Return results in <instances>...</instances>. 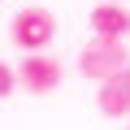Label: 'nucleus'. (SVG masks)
<instances>
[{
	"label": "nucleus",
	"mask_w": 130,
	"mask_h": 130,
	"mask_svg": "<svg viewBox=\"0 0 130 130\" xmlns=\"http://www.w3.org/2000/svg\"><path fill=\"white\" fill-rule=\"evenodd\" d=\"M78 70L87 74V78H108V74H117V70H130V52H126V43L121 39H91L83 52H78Z\"/></svg>",
	"instance_id": "f257e3e1"
},
{
	"label": "nucleus",
	"mask_w": 130,
	"mask_h": 130,
	"mask_svg": "<svg viewBox=\"0 0 130 130\" xmlns=\"http://www.w3.org/2000/svg\"><path fill=\"white\" fill-rule=\"evenodd\" d=\"M9 35H13V43H18L22 52H43V48L56 39V18H52L48 9H18Z\"/></svg>",
	"instance_id": "f03ea898"
},
{
	"label": "nucleus",
	"mask_w": 130,
	"mask_h": 130,
	"mask_svg": "<svg viewBox=\"0 0 130 130\" xmlns=\"http://www.w3.org/2000/svg\"><path fill=\"white\" fill-rule=\"evenodd\" d=\"M13 87H18V74L9 70V65H5V61H0V100H5V95H9Z\"/></svg>",
	"instance_id": "423d86ee"
},
{
	"label": "nucleus",
	"mask_w": 130,
	"mask_h": 130,
	"mask_svg": "<svg viewBox=\"0 0 130 130\" xmlns=\"http://www.w3.org/2000/svg\"><path fill=\"white\" fill-rule=\"evenodd\" d=\"M91 30L100 39H121V35H130V13L117 5V0H104V5L91 9Z\"/></svg>",
	"instance_id": "39448f33"
},
{
	"label": "nucleus",
	"mask_w": 130,
	"mask_h": 130,
	"mask_svg": "<svg viewBox=\"0 0 130 130\" xmlns=\"http://www.w3.org/2000/svg\"><path fill=\"white\" fill-rule=\"evenodd\" d=\"M13 74H18V83H22L26 91L43 95V91H56V87H61V61L48 56V52H26Z\"/></svg>",
	"instance_id": "7ed1b4c3"
},
{
	"label": "nucleus",
	"mask_w": 130,
	"mask_h": 130,
	"mask_svg": "<svg viewBox=\"0 0 130 130\" xmlns=\"http://www.w3.org/2000/svg\"><path fill=\"white\" fill-rule=\"evenodd\" d=\"M95 104L104 117H130V70H117L108 78H100Z\"/></svg>",
	"instance_id": "20e7f679"
}]
</instances>
